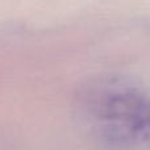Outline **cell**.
<instances>
[{
  "mask_svg": "<svg viewBox=\"0 0 150 150\" xmlns=\"http://www.w3.org/2000/svg\"><path fill=\"white\" fill-rule=\"evenodd\" d=\"M98 137L115 150H150V96L122 84L98 88L87 104Z\"/></svg>",
  "mask_w": 150,
  "mask_h": 150,
  "instance_id": "obj_1",
  "label": "cell"
}]
</instances>
